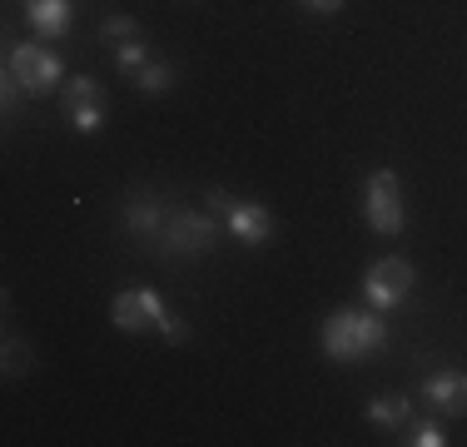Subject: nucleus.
Segmentation results:
<instances>
[{
  "label": "nucleus",
  "instance_id": "a211bd4d",
  "mask_svg": "<svg viewBox=\"0 0 467 447\" xmlns=\"http://www.w3.org/2000/svg\"><path fill=\"white\" fill-rule=\"evenodd\" d=\"M408 442L413 447H442L448 432H442V422H413V428H408Z\"/></svg>",
  "mask_w": 467,
  "mask_h": 447
},
{
  "label": "nucleus",
  "instance_id": "ddd939ff",
  "mask_svg": "<svg viewBox=\"0 0 467 447\" xmlns=\"http://www.w3.org/2000/svg\"><path fill=\"white\" fill-rule=\"evenodd\" d=\"M170 85H174V65H170V60H150V65L135 75V89H140V95H164Z\"/></svg>",
  "mask_w": 467,
  "mask_h": 447
},
{
  "label": "nucleus",
  "instance_id": "aec40b11",
  "mask_svg": "<svg viewBox=\"0 0 467 447\" xmlns=\"http://www.w3.org/2000/svg\"><path fill=\"white\" fill-rule=\"evenodd\" d=\"M298 5H308L314 16H333V10H343V0H298Z\"/></svg>",
  "mask_w": 467,
  "mask_h": 447
},
{
  "label": "nucleus",
  "instance_id": "6e6552de",
  "mask_svg": "<svg viewBox=\"0 0 467 447\" xmlns=\"http://www.w3.org/2000/svg\"><path fill=\"white\" fill-rule=\"evenodd\" d=\"M65 120H70L75 134H99L105 130V95H99V80H90V75H70V85H65Z\"/></svg>",
  "mask_w": 467,
  "mask_h": 447
},
{
  "label": "nucleus",
  "instance_id": "f8f14e48",
  "mask_svg": "<svg viewBox=\"0 0 467 447\" xmlns=\"http://www.w3.org/2000/svg\"><path fill=\"white\" fill-rule=\"evenodd\" d=\"M408 418H413V398H403V393H378L368 398V422L373 428H408Z\"/></svg>",
  "mask_w": 467,
  "mask_h": 447
},
{
  "label": "nucleus",
  "instance_id": "6ab92c4d",
  "mask_svg": "<svg viewBox=\"0 0 467 447\" xmlns=\"http://www.w3.org/2000/svg\"><path fill=\"white\" fill-rule=\"evenodd\" d=\"M20 95H26L20 80H10V75H5V80H0V105H5V115H16V109H20Z\"/></svg>",
  "mask_w": 467,
  "mask_h": 447
},
{
  "label": "nucleus",
  "instance_id": "2eb2a0df",
  "mask_svg": "<svg viewBox=\"0 0 467 447\" xmlns=\"http://www.w3.org/2000/svg\"><path fill=\"white\" fill-rule=\"evenodd\" d=\"M99 40H105V45H125V40H144V30H140L135 16H105V20H99Z\"/></svg>",
  "mask_w": 467,
  "mask_h": 447
},
{
  "label": "nucleus",
  "instance_id": "dca6fc26",
  "mask_svg": "<svg viewBox=\"0 0 467 447\" xmlns=\"http://www.w3.org/2000/svg\"><path fill=\"white\" fill-rule=\"evenodd\" d=\"M26 368H36V353H30L20 338H5V373H10V378H20Z\"/></svg>",
  "mask_w": 467,
  "mask_h": 447
},
{
  "label": "nucleus",
  "instance_id": "9b49d317",
  "mask_svg": "<svg viewBox=\"0 0 467 447\" xmlns=\"http://www.w3.org/2000/svg\"><path fill=\"white\" fill-rule=\"evenodd\" d=\"M26 20L40 40H60L75 20V5L70 0H26Z\"/></svg>",
  "mask_w": 467,
  "mask_h": 447
},
{
  "label": "nucleus",
  "instance_id": "1a4fd4ad",
  "mask_svg": "<svg viewBox=\"0 0 467 447\" xmlns=\"http://www.w3.org/2000/svg\"><path fill=\"white\" fill-rule=\"evenodd\" d=\"M422 398L442 418H467V373L462 368H432L422 378Z\"/></svg>",
  "mask_w": 467,
  "mask_h": 447
},
{
  "label": "nucleus",
  "instance_id": "20e7f679",
  "mask_svg": "<svg viewBox=\"0 0 467 447\" xmlns=\"http://www.w3.org/2000/svg\"><path fill=\"white\" fill-rule=\"evenodd\" d=\"M5 75H10V80H20L26 95L40 99V95H50V89L65 80V65H60V55H55L50 45L26 40V45H10V50H5Z\"/></svg>",
  "mask_w": 467,
  "mask_h": 447
},
{
  "label": "nucleus",
  "instance_id": "f257e3e1",
  "mask_svg": "<svg viewBox=\"0 0 467 447\" xmlns=\"http://www.w3.org/2000/svg\"><path fill=\"white\" fill-rule=\"evenodd\" d=\"M388 343V318L378 308H338L324 318V353L333 363H358Z\"/></svg>",
  "mask_w": 467,
  "mask_h": 447
},
{
  "label": "nucleus",
  "instance_id": "39448f33",
  "mask_svg": "<svg viewBox=\"0 0 467 447\" xmlns=\"http://www.w3.org/2000/svg\"><path fill=\"white\" fill-rule=\"evenodd\" d=\"M363 219H368V229L383 234V239H398V234H403V184H398L393 170L368 174V184H363Z\"/></svg>",
  "mask_w": 467,
  "mask_h": 447
},
{
  "label": "nucleus",
  "instance_id": "7ed1b4c3",
  "mask_svg": "<svg viewBox=\"0 0 467 447\" xmlns=\"http://www.w3.org/2000/svg\"><path fill=\"white\" fill-rule=\"evenodd\" d=\"M219 234H224V224H219L214 214H199V209H170L164 234H160L154 249L174 254V259H199V254H209L219 244Z\"/></svg>",
  "mask_w": 467,
  "mask_h": 447
},
{
  "label": "nucleus",
  "instance_id": "4468645a",
  "mask_svg": "<svg viewBox=\"0 0 467 447\" xmlns=\"http://www.w3.org/2000/svg\"><path fill=\"white\" fill-rule=\"evenodd\" d=\"M144 65H150V45H144V40H125V45H115V70L125 75V80H135Z\"/></svg>",
  "mask_w": 467,
  "mask_h": 447
},
{
  "label": "nucleus",
  "instance_id": "0eeeda50",
  "mask_svg": "<svg viewBox=\"0 0 467 447\" xmlns=\"http://www.w3.org/2000/svg\"><path fill=\"white\" fill-rule=\"evenodd\" d=\"M170 313L154 288H125V294H115V304H109V323H115L119 333H144V328H160V318Z\"/></svg>",
  "mask_w": 467,
  "mask_h": 447
},
{
  "label": "nucleus",
  "instance_id": "f3484780",
  "mask_svg": "<svg viewBox=\"0 0 467 447\" xmlns=\"http://www.w3.org/2000/svg\"><path fill=\"white\" fill-rule=\"evenodd\" d=\"M154 333H160L164 343H189V338H194V333H189V323H184V313H174V308L160 318V328H154Z\"/></svg>",
  "mask_w": 467,
  "mask_h": 447
},
{
  "label": "nucleus",
  "instance_id": "423d86ee",
  "mask_svg": "<svg viewBox=\"0 0 467 447\" xmlns=\"http://www.w3.org/2000/svg\"><path fill=\"white\" fill-rule=\"evenodd\" d=\"M413 264L398 259V254H388V259L368 264V274H363V298H368V308L378 313H393L408 304V294H413Z\"/></svg>",
  "mask_w": 467,
  "mask_h": 447
},
{
  "label": "nucleus",
  "instance_id": "9d476101",
  "mask_svg": "<svg viewBox=\"0 0 467 447\" xmlns=\"http://www.w3.org/2000/svg\"><path fill=\"white\" fill-rule=\"evenodd\" d=\"M164 219H170V209H164V199H154V194H130L125 199V229L135 234L140 244H160V234H164Z\"/></svg>",
  "mask_w": 467,
  "mask_h": 447
},
{
  "label": "nucleus",
  "instance_id": "f03ea898",
  "mask_svg": "<svg viewBox=\"0 0 467 447\" xmlns=\"http://www.w3.org/2000/svg\"><path fill=\"white\" fill-rule=\"evenodd\" d=\"M209 214L229 229V239H239L244 249H264V244H274V234H279V224L264 204H254V199H234L224 189H209Z\"/></svg>",
  "mask_w": 467,
  "mask_h": 447
}]
</instances>
